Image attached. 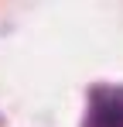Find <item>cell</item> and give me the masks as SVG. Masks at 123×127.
Wrapping results in <instances>:
<instances>
[{"instance_id": "1", "label": "cell", "mask_w": 123, "mask_h": 127, "mask_svg": "<svg viewBox=\"0 0 123 127\" xmlns=\"http://www.w3.org/2000/svg\"><path fill=\"white\" fill-rule=\"evenodd\" d=\"M92 127H123V89L92 93Z\"/></svg>"}]
</instances>
